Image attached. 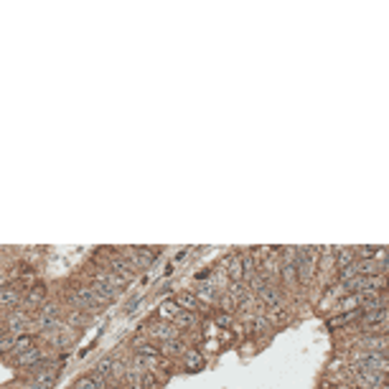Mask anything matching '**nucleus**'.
I'll return each instance as SVG.
<instances>
[{"instance_id":"1","label":"nucleus","mask_w":389,"mask_h":389,"mask_svg":"<svg viewBox=\"0 0 389 389\" xmlns=\"http://www.w3.org/2000/svg\"><path fill=\"white\" fill-rule=\"evenodd\" d=\"M33 323H36V318H33L28 311L15 308V311H10V313H5V316H3V328H0V331H8V333L23 336V333H33Z\"/></svg>"},{"instance_id":"2","label":"nucleus","mask_w":389,"mask_h":389,"mask_svg":"<svg viewBox=\"0 0 389 389\" xmlns=\"http://www.w3.org/2000/svg\"><path fill=\"white\" fill-rule=\"evenodd\" d=\"M69 300H71V305H74L76 311H84V313H94V311L107 308L89 285H76V288L71 290V298H69Z\"/></svg>"},{"instance_id":"3","label":"nucleus","mask_w":389,"mask_h":389,"mask_svg":"<svg viewBox=\"0 0 389 389\" xmlns=\"http://www.w3.org/2000/svg\"><path fill=\"white\" fill-rule=\"evenodd\" d=\"M354 366H361V369H369V372H382L389 374V354H372V351H356L354 354Z\"/></svg>"},{"instance_id":"4","label":"nucleus","mask_w":389,"mask_h":389,"mask_svg":"<svg viewBox=\"0 0 389 389\" xmlns=\"http://www.w3.org/2000/svg\"><path fill=\"white\" fill-rule=\"evenodd\" d=\"M361 331L372 336L389 333V311H372L361 316Z\"/></svg>"},{"instance_id":"5","label":"nucleus","mask_w":389,"mask_h":389,"mask_svg":"<svg viewBox=\"0 0 389 389\" xmlns=\"http://www.w3.org/2000/svg\"><path fill=\"white\" fill-rule=\"evenodd\" d=\"M351 372L356 377V384L364 389H384L389 384V374H382V372H369V369H361L354 364H351Z\"/></svg>"},{"instance_id":"6","label":"nucleus","mask_w":389,"mask_h":389,"mask_svg":"<svg viewBox=\"0 0 389 389\" xmlns=\"http://www.w3.org/2000/svg\"><path fill=\"white\" fill-rule=\"evenodd\" d=\"M107 270H112L115 275H120L125 282H132V280L137 277V272H135V267L128 262V257L120 255V252H115V250H107Z\"/></svg>"},{"instance_id":"7","label":"nucleus","mask_w":389,"mask_h":389,"mask_svg":"<svg viewBox=\"0 0 389 389\" xmlns=\"http://www.w3.org/2000/svg\"><path fill=\"white\" fill-rule=\"evenodd\" d=\"M125 257L128 262L135 267V272H142V270H148L153 262H155V252L150 250V247H125Z\"/></svg>"},{"instance_id":"8","label":"nucleus","mask_w":389,"mask_h":389,"mask_svg":"<svg viewBox=\"0 0 389 389\" xmlns=\"http://www.w3.org/2000/svg\"><path fill=\"white\" fill-rule=\"evenodd\" d=\"M178 333H181V331L171 323V321H153V323L148 325V336H150V341H155L158 346L166 343V341H176Z\"/></svg>"},{"instance_id":"9","label":"nucleus","mask_w":389,"mask_h":389,"mask_svg":"<svg viewBox=\"0 0 389 389\" xmlns=\"http://www.w3.org/2000/svg\"><path fill=\"white\" fill-rule=\"evenodd\" d=\"M56 374H59V369H54V366L49 364V366H44V369H38L36 374L28 377L26 389H51L54 382H56Z\"/></svg>"},{"instance_id":"10","label":"nucleus","mask_w":389,"mask_h":389,"mask_svg":"<svg viewBox=\"0 0 389 389\" xmlns=\"http://www.w3.org/2000/svg\"><path fill=\"white\" fill-rule=\"evenodd\" d=\"M23 295H26V293H21V288H18L15 282H13V285H3V293H0L3 316L10 313V311H15V308H21V305H23Z\"/></svg>"},{"instance_id":"11","label":"nucleus","mask_w":389,"mask_h":389,"mask_svg":"<svg viewBox=\"0 0 389 389\" xmlns=\"http://www.w3.org/2000/svg\"><path fill=\"white\" fill-rule=\"evenodd\" d=\"M46 305V288L44 285H31L28 290H26V295H23V311H28L31 316H33V311H38V308H44Z\"/></svg>"},{"instance_id":"12","label":"nucleus","mask_w":389,"mask_h":389,"mask_svg":"<svg viewBox=\"0 0 389 389\" xmlns=\"http://www.w3.org/2000/svg\"><path fill=\"white\" fill-rule=\"evenodd\" d=\"M361 349L364 351H372V354H389V333H382V336H372V333H364L359 338Z\"/></svg>"},{"instance_id":"13","label":"nucleus","mask_w":389,"mask_h":389,"mask_svg":"<svg viewBox=\"0 0 389 389\" xmlns=\"http://www.w3.org/2000/svg\"><path fill=\"white\" fill-rule=\"evenodd\" d=\"M224 264H227V272H229V280L232 282H242L247 275H244V257L239 255V252H232L229 257L224 259Z\"/></svg>"},{"instance_id":"14","label":"nucleus","mask_w":389,"mask_h":389,"mask_svg":"<svg viewBox=\"0 0 389 389\" xmlns=\"http://www.w3.org/2000/svg\"><path fill=\"white\" fill-rule=\"evenodd\" d=\"M89 288H92V290L97 293V298H99V300H102L105 305H110V303H112V300H115V298L120 295L117 290H112V288H110V285H107L105 280H99L97 275H92V277H89Z\"/></svg>"},{"instance_id":"15","label":"nucleus","mask_w":389,"mask_h":389,"mask_svg":"<svg viewBox=\"0 0 389 389\" xmlns=\"http://www.w3.org/2000/svg\"><path fill=\"white\" fill-rule=\"evenodd\" d=\"M333 252H336V267H338V272L359 262L356 247H333Z\"/></svg>"},{"instance_id":"16","label":"nucleus","mask_w":389,"mask_h":389,"mask_svg":"<svg viewBox=\"0 0 389 389\" xmlns=\"http://www.w3.org/2000/svg\"><path fill=\"white\" fill-rule=\"evenodd\" d=\"M135 356L137 359H163L160 346L155 341H135Z\"/></svg>"},{"instance_id":"17","label":"nucleus","mask_w":389,"mask_h":389,"mask_svg":"<svg viewBox=\"0 0 389 389\" xmlns=\"http://www.w3.org/2000/svg\"><path fill=\"white\" fill-rule=\"evenodd\" d=\"M107 387V379L94 369V372H89V374H84V377H79L76 379V387L74 389H105Z\"/></svg>"},{"instance_id":"18","label":"nucleus","mask_w":389,"mask_h":389,"mask_svg":"<svg viewBox=\"0 0 389 389\" xmlns=\"http://www.w3.org/2000/svg\"><path fill=\"white\" fill-rule=\"evenodd\" d=\"M259 300H262V305H267V308H277V305L282 303V290L272 282V285H267V288L259 293Z\"/></svg>"},{"instance_id":"19","label":"nucleus","mask_w":389,"mask_h":389,"mask_svg":"<svg viewBox=\"0 0 389 389\" xmlns=\"http://www.w3.org/2000/svg\"><path fill=\"white\" fill-rule=\"evenodd\" d=\"M176 303H178V308H181V311H189V313H198V311H203V303L198 300V295H196V293H181V295L176 298Z\"/></svg>"},{"instance_id":"20","label":"nucleus","mask_w":389,"mask_h":389,"mask_svg":"<svg viewBox=\"0 0 389 389\" xmlns=\"http://www.w3.org/2000/svg\"><path fill=\"white\" fill-rule=\"evenodd\" d=\"M94 275H97L99 280H105V282H107L112 290H117V293H122V290H125V288L130 285V282H125L120 275H115V272H112V270H107V267H105V270H97Z\"/></svg>"},{"instance_id":"21","label":"nucleus","mask_w":389,"mask_h":389,"mask_svg":"<svg viewBox=\"0 0 389 389\" xmlns=\"http://www.w3.org/2000/svg\"><path fill=\"white\" fill-rule=\"evenodd\" d=\"M33 346H38V343H36V333H23V336H18V341H15V349H13V354H10L8 359H15V356H21V354L31 351Z\"/></svg>"},{"instance_id":"22","label":"nucleus","mask_w":389,"mask_h":389,"mask_svg":"<svg viewBox=\"0 0 389 389\" xmlns=\"http://www.w3.org/2000/svg\"><path fill=\"white\" fill-rule=\"evenodd\" d=\"M173 325L178 328V331H191L198 325L196 321V313H189V311H178V316L173 318Z\"/></svg>"},{"instance_id":"23","label":"nucleus","mask_w":389,"mask_h":389,"mask_svg":"<svg viewBox=\"0 0 389 389\" xmlns=\"http://www.w3.org/2000/svg\"><path fill=\"white\" fill-rule=\"evenodd\" d=\"M183 366H186V372H198L201 366H203V356L196 351V349H189L186 354H183Z\"/></svg>"},{"instance_id":"24","label":"nucleus","mask_w":389,"mask_h":389,"mask_svg":"<svg viewBox=\"0 0 389 389\" xmlns=\"http://www.w3.org/2000/svg\"><path fill=\"white\" fill-rule=\"evenodd\" d=\"M280 280H282L288 288H293L295 282H300V275H298V264H288V262H282V272H280Z\"/></svg>"},{"instance_id":"25","label":"nucleus","mask_w":389,"mask_h":389,"mask_svg":"<svg viewBox=\"0 0 389 389\" xmlns=\"http://www.w3.org/2000/svg\"><path fill=\"white\" fill-rule=\"evenodd\" d=\"M189 349H183V343L176 338V341H166V343H160V354H163V359L166 356H181L183 359V354H186Z\"/></svg>"},{"instance_id":"26","label":"nucleus","mask_w":389,"mask_h":389,"mask_svg":"<svg viewBox=\"0 0 389 389\" xmlns=\"http://www.w3.org/2000/svg\"><path fill=\"white\" fill-rule=\"evenodd\" d=\"M178 311H181V308H178V303H176V298H173V300H166V303L158 308V316H160V321H171V323H173V318L178 316Z\"/></svg>"},{"instance_id":"27","label":"nucleus","mask_w":389,"mask_h":389,"mask_svg":"<svg viewBox=\"0 0 389 389\" xmlns=\"http://www.w3.org/2000/svg\"><path fill=\"white\" fill-rule=\"evenodd\" d=\"M15 341H18V336H15V333H8V331H3V336H0V351H3V356H5V359L13 354V349H15Z\"/></svg>"},{"instance_id":"28","label":"nucleus","mask_w":389,"mask_h":389,"mask_svg":"<svg viewBox=\"0 0 389 389\" xmlns=\"http://www.w3.org/2000/svg\"><path fill=\"white\" fill-rule=\"evenodd\" d=\"M66 321H69V325H79V328H81V325L89 323V313H84V311H71Z\"/></svg>"},{"instance_id":"29","label":"nucleus","mask_w":389,"mask_h":389,"mask_svg":"<svg viewBox=\"0 0 389 389\" xmlns=\"http://www.w3.org/2000/svg\"><path fill=\"white\" fill-rule=\"evenodd\" d=\"M377 252H379V247H372V244H364V247H356V255L361 262H366V259H374L377 257Z\"/></svg>"},{"instance_id":"30","label":"nucleus","mask_w":389,"mask_h":389,"mask_svg":"<svg viewBox=\"0 0 389 389\" xmlns=\"http://www.w3.org/2000/svg\"><path fill=\"white\" fill-rule=\"evenodd\" d=\"M270 321H272V323H285V321H288V313L280 311V308H270Z\"/></svg>"},{"instance_id":"31","label":"nucleus","mask_w":389,"mask_h":389,"mask_svg":"<svg viewBox=\"0 0 389 389\" xmlns=\"http://www.w3.org/2000/svg\"><path fill=\"white\" fill-rule=\"evenodd\" d=\"M229 321H232L229 313H219V316H216V325H229Z\"/></svg>"},{"instance_id":"32","label":"nucleus","mask_w":389,"mask_h":389,"mask_svg":"<svg viewBox=\"0 0 389 389\" xmlns=\"http://www.w3.org/2000/svg\"><path fill=\"white\" fill-rule=\"evenodd\" d=\"M3 389H18V387H15V384H5Z\"/></svg>"}]
</instances>
